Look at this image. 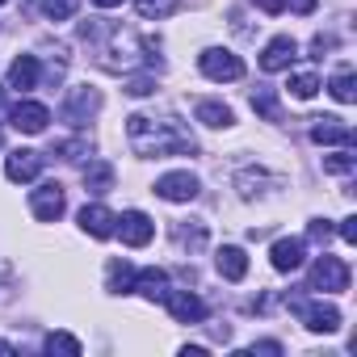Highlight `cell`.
Listing matches in <instances>:
<instances>
[{"label":"cell","instance_id":"cell-1","mask_svg":"<svg viewBox=\"0 0 357 357\" xmlns=\"http://www.w3.org/2000/svg\"><path fill=\"white\" fill-rule=\"evenodd\" d=\"M126 143L135 147V155L143 160H164V155H194L198 139L190 135L185 122L176 118H147V114H130L126 118Z\"/></svg>","mask_w":357,"mask_h":357},{"label":"cell","instance_id":"cell-2","mask_svg":"<svg viewBox=\"0 0 357 357\" xmlns=\"http://www.w3.org/2000/svg\"><path fill=\"white\" fill-rule=\"evenodd\" d=\"M97 63H101L105 72H130V68H139V63L160 68V59L151 55V43H143V38L130 34V30H109V43L97 47Z\"/></svg>","mask_w":357,"mask_h":357},{"label":"cell","instance_id":"cell-3","mask_svg":"<svg viewBox=\"0 0 357 357\" xmlns=\"http://www.w3.org/2000/svg\"><path fill=\"white\" fill-rule=\"evenodd\" d=\"M311 290H324V294H340V290H349V265L340 261V257H319L315 265H311Z\"/></svg>","mask_w":357,"mask_h":357},{"label":"cell","instance_id":"cell-4","mask_svg":"<svg viewBox=\"0 0 357 357\" xmlns=\"http://www.w3.org/2000/svg\"><path fill=\"white\" fill-rule=\"evenodd\" d=\"M198 68H202V76H211V80H240V76H244V59L231 55V51H223V47L202 51V55H198Z\"/></svg>","mask_w":357,"mask_h":357},{"label":"cell","instance_id":"cell-5","mask_svg":"<svg viewBox=\"0 0 357 357\" xmlns=\"http://www.w3.org/2000/svg\"><path fill=\"white\" fill-rule=\"evenodd\" d=\"M30 206H34V215H38L43 223H55V219L68 211V194H63V185H59V181H47V185H38V190H34Z\"/></svg>","mask_w":357,"mask_h":357},{"label":"cell","instance_id":"cell-6","mask_svg":"<svg viewBox=\"0 0 357 357\" xmlns=\"http://www.w3.org/2000/svg\"><path fill=\"white\" fill-rule=\"evenodd\" d=\"M198 176L194 172H168V176H160L155 181V194L164 198V202H194L198 198Z\"/></svg>","mask_w":357,"mask_h":357},{"label":"cell","instance_id":"cell-7","mask_svg":"<svg viewBox=\"0 0 357 357\" xmlns=\"http://www.w3.org/2000/svg\"><path fill=\"white\" fill-rule=\"evenodd\" d=\"M164 303H168V315L176 324H202L206 319V303L198 294H190V290H168Z\"/></svg>","mask_w":357,"mask_h":357},{"label":"cell","instance_id":"cell-8","mask_svg":"<svg viewBox=\"0 0 357 357\" xmlns=\"http://www.w3.org/2000/svg\"><path fill=\"white\" fill-rule=\"evenodd\" d=\"M9 122H13V130H22V135H43L47 122H51V109H47L43 101H22V105L9 109Z\"/></svg>","mask_w":357,"mask_h":357},{"label":"cell","instance_id":"cell-9","mask_svg":"<svg viewBox=\"0 0 357 357\" xmlns=\"http://www.w3.org/2000/svg\"><path fill=\"white\" fill-rule=\"evenodd\" d=\"M101 109V93L97 89H72V97H68V105H63V122H72V126H84L93 114Z\"/></svg>","mask_w":357,"mask_h":357},{"label":"cell","instance_id":"cell-10","mask_svg":"<svg viewBox=\"0 0 357 357\" xmlns=\"http://www.w3.org/2000/svg\"><path fill=\"white\" fill-rule=\"evenodd\" d=\"M118 236H122V244H130V248H143V244H151V236H155V223L143 215V211H126L122 219H118V227H114Z\"/></svg>","mask_w":357,"mask_h":357},{"label":"cell","instance_id":"cell-11","mask_svg":"<svg viewBox=\"0 0 357 357\" xmlns=\"http://www.w3.org/2000/svg\"><path fill=\"white\" fill-rule=\"evenodd\" d=\"M303 261H307V240L286 236V240H278V244L269 248V265H273L278 273H294Z\"/></svg>","mask_w":357,"mask_h":357},{"label":"cell","instance_id":"cell-12","mask_svg":"<svg viewBox=\"0 0 357 357\" xmlns=\"http://www.w3.org/2000/svg\"><path fill=\"white\" fill-rule=\"evenodd\" d=\"M298 315H303V324L311 328V332H336L340 328V311L332 307V303H290Z\"/></svg>","mask_w":357,"mask_h":357},{"label":"cell","instance_id":"cell-13","mask_svg":"<svg viewBox=\"0 0 357 357\" xmlns=\"http://www.w3.org/2000/svg\"><path fill=\"white\" fill-rule=\"evenodd\" d=\"M43 172V155L38 151H30V147H22V151H9V160H5V176L9 181H34V176Z\"/></svg>","mask_w":357,"mask_h":357},{"label":"cell","instance_id":"cell-14","mask_svg":"<svg viewBox=\"0 0 357 357\" xmlns=\"http://www.w3.org/2000/svg\"><path fill=\"white\" fill-rule=\"evenodd\" d=\"M294 55H298V43H294L290 34H282V38H273V43L261 51V68H265V72H282V68L294 63Z\"/></svg>","mask_w":357,"mask_h":357},{"label":"cell","instance_id":"cell-15","mask_svg":"<svg viewBox=\"0 0 357 357\" xmlns=\"http://www.w3.org/2000/svg\"><path fill=\"white\" fill-rule=\"evenodd\" d=\"M80 227H84L93 240H109V236H114V227H118V215L93 202V206H84V211H80Z\"/></svg>","mask_w":357,"mask_h":357},{"label":"cell","instance_id":"cell-16","mask_svg":"<svg viewBox=\"0 0 357 357\" xmlns=\"http://www.w3.org/2000/svg\"><path fill=\"white\" fill-rule=\"evenodd\" d=\"M311 139L315 143H332V147H353V130L340 126V118H315Z\"/></svg>","mask_w":357,"mask_h":357},{"label":"cell","instance_id":"cell-17","mask_svg":"<svg viewBox=\"0 0 357 357\" xmlns=\"http://www.w3.org/2000/svg\"><path fill=\"white\" fill-rule=\"evenodd\" d=\"M9 89H17V93L38 89V55H22V59H13V68H9Z\"/></svg>","mask_w":357,"mask_h":357},{"label":"cell","instance_id":"cell-18","mask_svg":"<svg viewBox=\"0 0 357 357\" xmlns=\"http://www.w3.org/2000/svg\"><path fill=\"white\" fill-rule=\"evenodd\" d=\"M215 265H219V273H223L227 282H240V278L248 273V257H244V248H236V244H227V248H219V257H215Z\"/></svg>","mask_w":357,"mask_h":357},{"label":"cell","instance_id":"cell-19","mask_svg":"<svg viewBox=\"0 0 357 357\" xmlns=\"http://www.w3.org/2000/svg\"><path fill=\"white\" fill-rule=\"evenodd\" d=\"M135 290L155 303V298L168 294V273L164 269H135Z\"/></svg>","mask_w":357,"mask_h":357},{"label":"cell","instance_id":"cell-20","mask_svg":"<svg viewBox=\"0 0 357 357\" xmlns=\"http://www.w3.org/2000/svg\"><path fill=\"white\" fill-rule=\"evenodd\" d=\"M84 190L89 194H109L114 190V164L109 160H93L84 168Z\"/></svg>","mask_w":357,"mask_h":357},{"label":"cell","instance_id":"cell-21","mask_svg":"<svg viewBox=\"0 0 357 357\" xmlns=\"http://www.w3.org/2000/svg\"><path fill=\"white\" fill-rule=\"evenodd\" d=\"M194 118H198L202 126H215V130H223V126L236 122V114H231L223 101H198V105H194Z\"/></svg>","mask_w":357,"mask_h":357},{"label":"cell","instance_id":"cell-22","mask_svg":"<svg viewBox=\"0 0 357 357\" xmlns=\"http://www.w3.org/2000/svg\"><path fill=\"white\" fill-rule=\"evenodd\" d=\"M265 185H269V176H265L261 168H244V172L236 176V190H240V198H257V194H265Z\"/></svg>","mask_w":357,"mask_h":357},{"label":"cell","instance_id":"cell-23","mask_svg":"<svg viewBox=\"0 0 357 357\" xmlns=\"http://www.w3.org/2000/svg\"><path fill=\"white\" fill-rule=\"evenodd\" d=\"M252 109H257L265 122H282V109H278V93H273V89H257V93H252Z\"/></svg>","mask_w":357,"mask_h":357},{"label":"cell","instance_id":"cell-24","mask_svg":"<svg viewBox=\"0 0 357 357\" xmlns=\"http://www.w3.org/2000/svg\"><path fill=\"white\" fill-rule=\"evenodd\" d=\"M109 290L114 294H130L135 290V269L126 261H109Z\"/></svg>","mask_w":357,"mask_h":357},{"label":"cell","instance_id":"cell-25","mask_svg":"<svg viewBox=\"0 0 357 357\" xmlns=\"http://www.w3.org/2000/svg\"><path fill=\"white\" fill-rule=\"evenodd\" d=\"M135 9H139L147 22H151V17L160 22V17H172L176 9H181V0H135Z\"/></svg>","mask_w":357,"mask_h":357},{"label":"cell","instance_id":"cell-26","mask_svg":"<svg viewBox=\"0 0 357 357\" xmlns=\"http://www.w3.org/2000/svg\"><path fill=\"white\" fill-rule=\"evenodd\" d=\"M290 93H294L298 101H311V97L319 93V76H315V72H298V76H290Z\"/></svg>","mask_w":357,"mask_h":357},{"label":"cell","instance_id":"cell-27","mask_svg":"<svg viewBox=\"0 0 357 357\" xmlns=\"http://www.w3.org/2000/svg\"><path fill=\"white\" fill-rule=\"evenodd\" d=\"M172 236H176V244H181V248H194V252L206 244V227H202V223H194V227L176 223V231H172Z\"/></svg>","mask_w":357,"mask_h":357},{"label":"cell","instance_id":"cell-28","mask_svg":"<svg viewBox=\"0 0 357 357\" xmlns=\"http://www.w3.org/2000/svg\"><path fill=\"white\" fill-rule=\"evenodd\" d=\"M328 89H332V97H336V101H340V105H349V101H353V97H357V93H353V72H349V68H344V72H336V76H332V84H328Z\"/></svg>","mask_w":357,"mask_h":357},{"label":"cell","instance_id":"cell-29","mask_svg":"<svg viewBox=\"0 0 357 357\" xmlns=\"http://www.w3.org/2000/svg\"><path fill=\"white\" fill-rule=\"evenodd\" d=\"M353 168H357V160L349 155V147H340V151L324 155V172H336V176H344V172H353Z\"/></svg>","mask_w":357,"mask_h":357},{"label":"cell","instance_id":"cell-30","mask_svg":"<svg viewBox=\"0 0 357 357\" xmlns=\"http://www.w3.org/2000/svg\"><path fill=\"white\" fill-rule=\"evenodd\" d=\"M47 353H68V357H76V353H80V340L68 336V332H51V336H47Z\"/></svg>","mask_w":357,"mask_h":357},{"label":"cell","instance_id":"cell-31","mask_svg":"<svg viewBox=\"0 0 357 357\" xmlns=\"http://www.w3.org/2000/svg\"><path fill=\"white\" fill-rule=\"evenodd\" d=\"M43 13H47L51 22H68V17L76 13V0H43Z\"/></svg>","mask_w":357,"mask_h":357},{"label":"cell","instance_id":"cell-32","mask_svg":"<svg viewBox=\"0 0 357 357\" xmlns=\"http://www.w3.org/2000/svg\"><path fill=\"white\" fill-rule=\"evenodd\" d=\"M126 93L130 97H151L155 93V76H130L126 80Z\"/></svg>","mask_w":357,"mask_h":357},{"label":"cell","instance_id":"cell-33","mask_svg":"<svg viewBox=\"0 0 357 357\" xmlns=\"http://www.w3.org/2000/svg\"><path fill=\"white\" fill-rule=\"evenodd\" d=\"M328 51H332V38H328V34H315V38H311V55H315V59H324Z\"/></svg>","mask_w":357,"mask_h":357},{"label":"cell","instance_id":"cell-34","mask_svg":"<svg viewBox=\"0 0 357 357\" xmlns=\"http://www.w3.org/2000/svg\"><path fill=\"white\" fill-rule=\"evenodd\" d=\"M340 240L344 244H357V219H340Z\"/></svg>","mask_w":357,"mask_h":357},{"label":"cell","instance_id":"cell-35","mask_svg":"<svg viewBox=\"0 0 357 357\" xmlns=\"http://www.w3.org/2000/svg\"><path fill=\"white\" fill-rule=\"evenodd\" d=\"M307 236H311V240H328V236H332V227H328V219H315V223L307 227Z\"/></svg>","mask_w":357,"mask_h":357},{"label":"cell","instance_id":"cell-36","mask_svg":"<svg viewBox=\"0 0 357 357\" xmlns=\"http://www.w3.org/2000/svg\"><path fill=\"white\" fill-rule=\"evenodd\" d=\"M252 5H257V9H265V13H282L290 0H252Z\"/></svg>","mask_w":357,"mask_h":357},{"label":"cell","instance_id":"cell-37","mask_svg":"<svg viewBox=\"0 0 357 357\" xmlns=\"http://www.w3.org/2000/svg\"><path fill=\"white\" fill-rule=\"evenodd\" d=\"M248 353H282V344H278V340H261V344H252Z\"/></svg>","mask_w":357,"mask_h":357},{"label":"cell","instance_id":"cell-38","mask_svg":"<svg viewBox=\"0 0 357 357\" xmlns=\"http://www.w3.org/2000/svg\"><path fill=\"white\" fill-rule=\"evenodd\" d=\"M294 9H298V13H311V9H315V0H294Z\"/></svg>","mask_w":357,"mask_h":357},{"label":"cell","instance_id":"cell-39","mask_svg":"<svg viewBox=\"0 0 357 357\" xmlns=\"http://www.w3.org/2000/svg\"><path fill=\"white\" fill-rule=\"evenodd\" d=\"M93 5H97V9H118L122 0H93Z\"/></svg>","mask_w":357,"mask_h":357},{"label":"cell","instance_id":"cell-40","mask_svg":"<svg viewBox=\"0 0 357 357\" xmlns=\"http://www.w3.org/2000/svg\"><path fill=\"white\" fill-rule=\"evenodd\" d=\"M0 353H17V349H13V344H9V340H0Z\"/></svg>","mask_w":357,"mask_h":357},{"label":"cell","instance_id":"cell-41","mask_svg":"<svg viewBox=\"0 0 357 357\" xmlns=\"http://www.w3.org/2000/svg\"><path fill=\"white\" fill-rule=\"evenodd\" d=\"M0 5H9V0H0Z\"/></svg>","mask_w":357,"mask_h":357}]
</instances>
